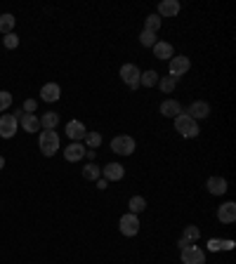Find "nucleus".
<instances>
[{"instance_id": "obj_1", "label": "nucleus", "mask_w": 236, "mask_h": 264, "mask_svg": "<svg viewBox=\"0 0 236 264\" xmlns=\"http://www.w3.org/2000/svg\"><path fill=\"white\" fill-rule=\"evenodd\" d=\"M173 121H175V130H177V132H180L184 139H194V137H199V132H201L199 123H196V121H192V118L186 116L184 111H182L177 118H173Z\"/></svg>"}, {"instance_id": "obj_2", "label": "nucleus", "mask_w": 236, "mask_h": 264, "mask_svg": "<svg viewBox=\"0 0 236 264\" xmlns=\"http://www.w3.org/2000/svg\"><path fill=\"white\" fill-rule=\"evenodd\" d=\"M38 147L43 151V156H55L59 151V135H57L55 130H43L40 132V139H38Z\"/></svg>"}, {"instance_id": "obj_3", "label": "nucleus", "mask_w": 236, "mask_h": 264, "mask_svg": "<svg viewBox=\"0 0 236 264\" xmlns=\"http://www.w3.org/2000/svg\"><path fill=\"white\" fill-rule=\"evenodd\" d=\"M189 68H192V59H189V57H184V55L173 57L168 62V76L175 80H180L184 74H189Z\"/></svg>"}, {"instance_id": "obj_4", "label": "nucleus", "mask_w": 236, "mask_h": 264, "mask_svg": "<svg viewBox=\"0 0 236 264\" xmlns=\"http://www.w3.org/2000/svg\"><path fill=\"white\" fill-rule=\"evenodd\" d=\"M135 139L130 135H118L111 139V151L118 156H132L135 154Z\"/></svg>"}, {"instance_id": "obj_5", "label": "nucleus", "mask_w": 236, "mask_h": 264, "mask_svg": "<svg viewBox=\"0 0 236 264\" xmlns=\"http://www.w3.org/2000/svg\"><path fill=\"white\" fill-rule=\"evenodd\" d=\"M118 229H121V233H123V236L132 238V236H137V233H139V217L132 215V212H125V215L118 220Z\"/></svg>"}, {"instance_id": "obj_6", "label": "nucleus", "mask_w": 236, "mask_h": 264, "mask_svg": "<svg viewBox=\"0 0 236 264\" xmlns=\"http://www.w3.org/2000/svg\"><path fill=\"white\" fill-rule=\"evenodd\" d=\"M139 76H142V71H139L135 64H123V66H121V80H123L130 90L139 87Z\"/></svg>"}, {"instance_id": "obj_7", "label": "nucleus", "mask_w": 236, "mask_h": 264, "mask_svg": "<svg viewBox=\"0 0 236 264\" xmlns=\"http://www.w3.org/2000/svg\"><path fill=\"white\" fill-rule=\"evenodd\" d=\"M19 130V121L14 118V113H5L0 116V137L3 139H12Z\"/></svg>"}, {"instance_id": "obj_8", "label": "nucleus", "mask_w": 236, "mask_h": 264, "mask_svg": "<svg viewBox=\"0 0 236 264\" xmlns=\"http://www.w3.org/2000/svg\"><path fill=\"white\" fill-rule=\"evenodd\" d=\"M182 264H205V252L199 246H186L182 248Z\"/></svg>"}, {"instance_id": "obj_9", "label": "nucleus", "mask_w": 236, "mask_h": 264, "mask_svg": "<svg viewBox=\"0 0 236 264\" xmlns=\"http://www.w3.org/2000/svg\"><path fill=\"white\" fill-rule=\"evenodd\" d=\"M186 116L192 118V121H196V123H199V121H205V118L210 116V104L199 99V102H194V104L186 109Z\"/></svg>"}, {"instance_id": "obj_10", "label": "nucleus", "mask_w": 236, "mask_h": 264, "mask_svg": "<svg viewBox=\"0 0 236 264\" xmlns=\"http://www.w3.org/2000/svg\"><path fill=\"white\" fill-rule=\"evenodd\" d=\"M102 177H104L106 182H121V179L125 177V167L121 165V163H106V165L102 167Z\"/></svg>"}, {"instance_id": "obj_11", "label": "nucleus", "mask_w": 236, "mask_h": 264, "mask_svg": "<svg viewBox=\"0 0 236 264\" xmlns=\"http://www.w3.org/2000/svg\"><path fill=\"white\" fill-rule=\"evenodd\" d=\"M180 10H182V5H180V0H163V3H158V17H166V19H170V17H177L180 14Z\"/></svg>"}, {"instance_id": "obj_12", "label": "nucleus", "mask_w": 236, "mask_h": 264, "mask_svg": "<svg viewBox=\"0 0 236 264\" xmlns=\"http://www.w3.org/2000/svg\"><path fill=\"white\" fill-rule=\"evenodd\" d=\"M218 220L222 222V224H234L236 222V203L234 201H227L222 203L218 208Z\"/></svg>"}, {"instance_id": "obj_13", "label": "nucleus", "mask_w": 236, "mask_h": 264, "mask_svg": "<svg viewBox=\"0 0 236 264\" xmlns=\"http://www.w3.org/2000/svg\"><path fill=\"white\" fill-rule=\"evenodd\" d=\"M85 144H81V141H71L66 149H64V158L68 160V163H76V160L85 158Z\"/></svg>"}, {"instance_id": "obj_14", "label": "nucleus", "mask_w": 236, "mask_h": 264, "mask_svg": "<svg viewBox=\"0 0 236 264\" xmlns=\"http://www.w3.org/2000/svg\"><path fill=\"white\" fill-rule=\"evenodd\" d=\"M85 135H87V128L81 123V121H68V123H66V137L71 141L85 139Z\"/></svg>"}, {"instance_id": "obj_15", "label": "nucleus", "mask_w": 236, "mask_h": 264, "mask_svg": "<svg viewBox=\"0 0 236 264\" xmlns=\"http://www.w3.org/2000/svg\"><path fill=\"white\" fill-rule=\"evenodd\" d=\"M17 121L24 132H38L40 130V118H36V113H21Z\"/></svg>"}, {"instance_id": "obj_16", "label": "nucleus", "mask_w": 236, "mask_h": 264, "mask_svg": "<svg viewBox=\"0 0 236 264\" xmlns=\"http://www.w3.org/2000/svg\"><path fill=\"white\" fill-rule=\"evenodd\" d=\"M151 50H154V57H156V59H163V62H166V59L170 62V59L175 57V47H173L170 43H166V40H158V43H156Z\"/></svg>"}, {"instance_id": "obj_17", "label": "nucleus", "mask_w": 236, "mask_h": 264, "mask_svg": "<svg viewBox=\"0 0 236 264\" xmlns=\"http://www.w3.org/2000/svg\"><path fill=\"white\" fill-rule=\"evenodd\" d=\"M59 97H62V87L57 85V83H45L40 87V99L43 102H57Z\"/></svg>"}, {"instance_id": "obj_18", "label": "nucleus", "mask_w": 236, "mask_h": 264, "mask_svg": "<svg viewBox=\"0 0 236 264\" xmlns=\"http://www.w3.org/2000/svg\"><path fill=\"white\" fill-rule=\"evenodd\" d=\"M205 189L210 191L213 196H222V194H227V179L224 177H210L208 182H205Z\"/></svg>"}, {"instance_id": "obj_19", "label": "nucleus", "mask_w": 236, "mask_h": 264, "mask_svg": "<svg viewBox=\"0 0 236 264\" xmlns=\"http://www.w3.org/2000/svg\"><path fill=\"white\" fill-rule=\"evenodd\" d=\"M161 113L166 118H177L182 113V104L177 102V99H166L161 104Z\"/></svg>"}, {"instance_id": "obj_20", "label": "nucleus", "mask_w": 236, "mask_h": 264, "mask_svg": "<svg viewBox=\"0 0 236 264\" xmlns=\"http://www.w3.org/2000/svg\"><path fill=\"white\" fill-rule=\"evenodd\" d=\"M14 24H17L14 14H10V12L0 14V33H3V36H7V33H14Z\"/></svg>"}, {"instance_id": "obj_21", "label": "nucleus", "mask_w": 236, "mask_h": 264, "mask_svg": "<svg viewBox=\"0 0 236 264\" xmlns=\"http://www.w3.org/2000/svg\"><path fill=\"white\" fill-rule=\"evenodd\" d=\"M158 78H161V76L156 74L154 68H149V71H142V76H139V85L154 87V85H158Z\"/></svg>"}, {"instance_id": "obj_22", "label": "nucleus", "mask_w": 236, "mask_h": 264, "mask_svg": "<svg viewBox=\"0 0 236 264\" xmlns=\"http://www.w3.org/2000/svg\"><path fill=\"white\" fill-rule=\"evenodd\" d=\"M57 125H59V113H55V111L43 113V118H40V128L43 130H55Z\"/></svg>"}, {"instance_id": "obj_23", "label": "nucleus", "mask_w": 236, "mask_h": 264, "mask_svg": "<svg viewBox=\"0 0 236 264\" xmlns=\"http://www.w3.org/2000/svg\"><path fill=\"white\" fill-rule=\"evenodd\" d=\"M128 208H130L132 215H139V212L147 210V198H144V196H132L130 203H128Z\"/></svg>"}, {"instance_id": "obj_24", "label": "nucleus", "mask_w": 236, "mask_h": 264, "mask_svg": "<svg viewBox=\"0 0 236 264\" xmlns=\"http://www.w3.org/2000/svg\"><path fill=\"white\" fill-rule=\"evenodd\" d=\"M83 177H85L87 182H97V179L102 177V167H97L95 163H87V165L83 167Z\"/></svg>"}, {"instance_id": "obj_25", "label": "nucleus", "mask_w": 236, "mask_h": 264, "mask_svg": "<svg viewBox=\"0 0 236 264\" xmlns=\"http://www.w3.org/2000/svg\"><path fill=\"white\" fill-rule=\"evenodd\" d=\"M199 238H201V229L199 227H194V224L184 227V231H182V241H186V243H196Z\"/></svg>"}, {"instance_id": "obj_26", "label": "nucleus", "mask_w": 236, "mask_h": 264, "mask_svg": "<svg viewBox=\"0 0 236 264\" xmlns=\"http://www.w3.org/2000/svg\"><path fill=\"white\" fill-rule=\"evenodd\" d=\"M161 24H163V19L158 17V14H149V17L144 19V31L156 33L158 29H161Z\"/></svg>"}, {"instance_id": "obj_27", "label": "nucleus", "mask_w": 236, "mask_h": 264, "mask_svg": "<svg viewBox=\"0 0 236 264\" xmlns=\"http://www.w3.org/2000/svg\"><path fill=\"white\" fill-rule=\"evenodd\" d=\"M175 85H177V80L170 78V76H163V78H158V87H161L166 94H170L175 90Z\"/></svg>"}, {"instance_id": "obj_28", "label": "nucleus", "mask_w": 236, "mask_h": 264, "mask_svg": "<svg viewBox=\"0 0 236 264\" xmlns=\"http://www.w3.org/2000/svg\"><path fill=\"white\" fill-rule=\"evenodd\" d=\"M102 147V135L100 132H87L85 135V149H97Z\"/></svg>"}, {"instance_id": "obj_29", "label": "nucleus", "mask_w": 236, "mask_h": 264, "mask_svg": "<svg viewBox=\"0 0 236 264\" xmlns=\"http://www.w3.org/2000/svg\"><path fill=\"white\" fill-rule=\"evenodd\" d=\"M139 43H142L144 47H154V45L158 43V38H156V33H151V31H142L139 33Z\"/></svg>"}, {"instance_id": "obj_30", "label": "nucleus", "mask_w": 236, "mask_h": 264, "mask_svg": "<svg viewBox=\"0 0 236 264\" xmlns=\"http://www.w3.org/2000/svg\"><path fill=\"white\" fill-rule=\"evenodd\" d=\"M3 45H5L7 50H17V47H19L17 33H7V36H3Z\"/></svg>"}, {"instance_id": "obj_31", "label": "nucleus", "mask_w": 236, "mask_h": 264, "mask_svg": "<svg viewBox=\"0 0 236 264\" xmlns=\"http://www.w3.org/2000/svg\"><path fill=\"white\" fill-rule=\"evenodd\" d=\"M10 106H12V94L7 90H0V111H7Z\"/></svg>"}, {"instance_id": "obj_32", "label": "nucleus", "mask_w": 236, "mask_h": 264, "mask_svg": "<svg viewBox=\"0 0 236 264\" xmlns=\"http://www.w3.org/2000/svg\"><path fill=\"white\" fill-rule=\"evenodd\" d=\"M36 106H38L36 99H26V102H24V109H21V111H24V113H36Z\"/></svg>"}, {"instance_id": "obj_33", "label": "nucleus", "mask_w": 236, "mask_h": 264, "mask_svg": "<svg viewBox=\"0 0 236 264\" xmlns=\"http://www.w3.org/2000/svg\"><path fill=\"white\" fill-rule=\"evenodd\" d=\"M208 250H213V252L222 250V241H220V238H210V241H208Z\"/></svg>"}, {"instance_id": "obj_34", "label": "nucleus", "mask_w": 236, "mask_h": 264, "mask_svg": "<svg viewBox=\"0 0 236 264\" xmlns=\"http://www.w3.org/2000/svg\"><path fill=\"white\" fill-rule=\"evenodd\" d=\"M106 184H109V182H106L104 177H100V179H97V189H102V191H104V189H106Z\"/></svg>"}, {"instance_id": "obj_35", "label": "nucleus", "mask_w": 236, "mask_h": 264, "mask_svg": "<svg viewBox=\"0 0 236 264\" xmlns=\"http://www.w3.org/2000/svg\"><path fill=\"white\" fill-rule=\"evenodd\" d=\"M234 248V241H222V250H231Z\"/></svg>"}, {"instance_id": "obj_36", "label": "nucleus", "mask_w": 236, "mask_h": 264, "mask_svg": "<svg viewBox=\"0 0 236 264\" xmlns=\"http://www.w3.org/2000/svg\"><path fill=\"white\" fill-rule=\"evenodd\" d=\"M85 158H90V163H92V158H95V151H92V149H87V151H85Z\"/></svg>"}, {"instance_id": "obj_37", "label": "nucleus", "mask_w": 236, "mask_h": 264, "mask_svg": "<svg viewBox=\"0 0 236 264\" xmlns=\"http://www.w3.org/2000/svg\"><path fill=\"white\" fill-rule=\"evenodd\" d=\"M3 167H5V158H3V156H0V170H3Z\"/></svg>"}]
</instances>
